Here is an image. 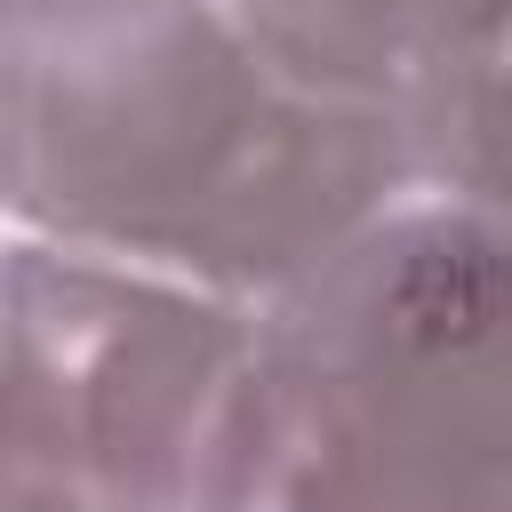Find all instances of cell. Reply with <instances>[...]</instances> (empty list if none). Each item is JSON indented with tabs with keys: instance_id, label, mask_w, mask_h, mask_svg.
Here are the masks:
<instances>
[{
	"instance_id": "obj_1",
	"label": "cell",
	"mask_w": 512,
	"mask_h": 512,
	"mask_svg": "<svg viewBox=\"0 0 512 512\" xmlns=\"http://www.w3.org/2000/svg\"><path fill=\"white\" fill-rule=\"evenodd\" d=\"M8 224L280 304L432 184V136L288 72L232 0H128L8 32Z\"/></svg>"
},
{
	"instance_id": "obj_2",
	"label": "cell",
	"mask_w": 512,
	"mask_h": 512,
	"mask_svg": "<svg viewBox=\"0 0 512 512\" xmlns=\"http://www.w3.org/2000/svg\"><path fill=\"white\" fill-rule=\"evenodd\" d=\"M264 416L400 496L512 512V200L424 184L264 304Z\"/></svg>"
},
{
	"instance_id": "obj_3",
	"label": "cell",
	"mask_w": 512,
	"mask_h": 512,
	"mask_svg": "<svg viewBox=\"0 0 512 512\" xmlns=\"http://www.w3.org/2000/svg\"><path fill=\"white\" fill-rule=\"evenodd\" d=\"M0 344V472L120 512H240L264 424V304L16 232Z\"/></svg>"
},
{
	"instance_id": "obj_4",
	"label": "cell",
	"mask_w": 512,
	"mask_h": 512,
	"mask_svg": "<svg viewBox=\"0 0 512 512\" xmlns=\"http://www.w3.org/2000/svg\"><path fill=\"white\" fill-rule=\"evenodd\" d=\"M232 16L312 88L424 136L512 56V0H232Z\"/></svg>"
},
{
	"instance_id": "obj_5",
	"label": "cell",
	"mask_w": 512,
	"mask_h": 512,
	"mask_svg": "<svg viewBox=\"0 0 512 512\" xmlns=\"http://www.w3.org/2000/svg\"><path fill=\"white\" fill-rule=\"evenodd\" d=\"M432 184L512 200V56L432 120Z\"/></svg>"
},
{
	"instance_id": "obj_6",
	"label": "cell",
	"mask_w": 512,
	"mask_h": 512,
	"mask_svg": "<svg viewBox=\"0 0 512 512\" xmlns=\"http://www.w3.org/2000/svg\"><path fill=\"white\" fill-rule=\"evenodd\" d=\"M0 512H120V504L72 496V488H56V480H16V472H0Z\"/></svg>"
},
{
	"instance_id": "obj_7",
	"label": "cell",
	"mask_w": 512,
	"mask_h": 512,
	"mask_svg": "<svg viewBox=\"0 0 512 512\" xmlns=\"http://www.w3.org/2000/svg\"><path fill=\"white\" fill-rule=\"evenodd\" d=\"M104 8H128V0H8V32H40V24H80V16H104Z\"/></svg>"
}]
</instances>
